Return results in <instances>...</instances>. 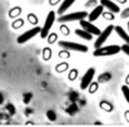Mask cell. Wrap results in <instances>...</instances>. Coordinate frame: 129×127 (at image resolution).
<instances>
[{
	"mask_svg": "<svg viewBox=\"0 0 129 127\" xmlns=\"http://www.w3.org/2000/svg\"><path fill=\"white\" fill-rule=\"evenodd\" d=\"M88 18V13L86 11H74V13H69V14H63L58 16V22L61 24L69 23V22H80L83 19Z\"/></svg>",
	"mask_w": 129,
	"mask_h": 127,
	"instance_id": "6da1fadb",
	"label": "cell"
},
{
	"mask_svg": "<svg viewBox=\"0 0 129 127\" xmlns=\"http://www.w3.org/2000/svg\"><path fill=\"white\" fill-rule=\"evenodd\" d=\"M120 52V47L119 45H107V47H100L98 49H95L93 52L94 57H109V55H114L118 54Z\"/></svg>",
	"mask_w": 129,
	"mask_h": 127,
	"instance_id": "7a4b0ae2",
	"label": "cell"
},
{
	"mask_svg": "<svg viewBox=\"0 0 129 127\" xmlns=\"http://www.w3.org/2000/svg\"><path fill=\"white\" fill-rule=\"evenodd\" d=\"M59 47H61L65 50H74V52H80V53H86L88 52V47L84 44L80 43H75V42H68V40H60L58 43Z\"/></svg>",
	"mask_w": 129,
	"mask_h": 127,
	"instance_id": "3957f363",
	"label": "cell"
},
{
	"mask_svg": "<svg viewBox=\"0 0 129 127\" xmlns=\"http://www.w3.org/2000/svg\"><path fill=\"white\" fill-rule=\"evenodd\" d=\"M55 18H56L55 16V11H49L48 13V16H46L45 23H44V27L40 30V38L46 39V37H48V34H49V32H50V29H51V27H53V24L55 22Z\"/></svg>",
	"mask_w": 129,
	"mask_h": 127,
	"instance_id": "277c9868",
	"label": "cell"
},
{
	"mask_svg": "<svg viewBox=\"0 0 129 127\" xmlns=\"http://www.w3.org/2000/svg\"><path fill=\"white\" fill-rule=\"evenodd\" d=\"M40 30H42L40 27H34V28L26 30L25 33H23L21 35H19L18 39H16V42L19 43V44H24V43H26L28 40H30L31 38H34L35 35L40 34Z\"/></svg>",
	"mask_w": 129,
	"mask_h": 127,
	"instance_id": "5b68a950",
	"label": "cell"
},
{
	"mask_svg": "<svg viewBox=\"0 0 129 127\" xmlns=\"http://www.w3.org/2000/svg\"><path fill=\"white\" fill-rule=\"evenodd\" d=\"M114 30V25H108L103 32H100V34L98 35V38H96V40L94 43V47H95V49H98V48H100V47H103V44L105 43V40L110 37V34H112V32Z\"/></svg>",
	"mask_w": 129,
	"mask_h": 127,
	"instance_id": "8992f818",
	"label": "cell"
},
{
	"mask_svg": "<svg viewBox=\"0 0 129 127\" xmlns=\"http://www.w3.org/2000/svg\"><path fill=\"white\" fill-rule=\"evenodd\" d=\"M95 77V69L94 68H89L88 71H86L85 73H84V76L82 77V81H80V88L84 91L86 89L89 84L93 82V78Z\"/></svg>",
	"mask_w": 129,
	"mask_h": 127,
	"instance_id": "52a82bcc",
	"label": "cell"
},
{
	"mask_svg": "<svg viewBox=\"0 0 129 127\" xmlns=\"http://www.w3.org/2000/svg\"><path fill=\"white\" fill-rule=\"evenodd\" d=\"M79 23H80V27H82V29H83V30H85L86 33L91 34V35H99V34H100V32H102V30H100L98 27H95L93 23L88 22V20H85V19L80 20Z\"/></svg>",
	"mask_w": 129,
	"mask_h": 127,
	"instance_id": "ba28073f",
	"label": "cell"
},
{
	"mask_svg": "<svg viewBox=\"0 0 129 127\" xmlns=\"http://www.w3.org/2000/svg\"><path fill=\"white\" fill-rule=\"evenodd\" d=\"M103 11H104V6L103 5H96L89 14H88V22H90V23H93V22H95L99 16H102V14H103Z\"/></svg>",
	"mask_w": 129,
	"mask_h": 127,
	"instance_id": "9c48e42d",
	"label": "cell"
},
{
	"mask_svg": "<svg viewBox=\"0 0 129 127\" xmlns=\"http://www.w3.org/2000/svg\"><path fill=\"white\" fill-rule=\"evenodd\" d=\"M100 5H103L105 9H108V11H112L114 14L120 13V6H118L115 3H113L112 0H100Z\"/></svg>",
	"mask_w": 129,
	"mask_h": 127,
	"instance_id": "30bf717a",
	"label": "cell"
},
{
	"mask_svg": "<svg viewBox=\"0 0 129 127\" xmlns=\"http://www.w3.org/2000/svg\"><path fill=\"white\" fill-rule=\"evenodd\" d=\"M74 3H75V0H64V1L60 4V6L58 8V15H63Z\"/></svg>",
	"mask_w": 129,
	"mask_h": 127,
	"instance_id": "8fae6325",
	"label": "cell"
},
{
	"mask_svg": "<svg viewBox=\"0 0 129 127\" xmlns=\"http://www.w3.org/2000/svg\"><path fill=\"white\" fill-rule=\"evenodd\" d=\"M114 30L117 32V34L125 42V44H128L129 45V35H128V33L120 27V25H114Z\"/></svg>",
	"mask_w": 129,
	"mask_h": 127,
	"instance_id": "7c38bea8",
	"label": "cell"
},
{
	"mask_svg": "<svg viewBox=\"0 0 129 127\" xmlns=\"http://www.w3.org/2000/svg\"><path fill=\"white\" fill-rule=\"evenodd\" d=\"M78 37H80L82 39H85V40H91L93 39V35L91 34H89V33H86L85 30H83V29H75V32H74Z\"/></svg>",
	"mask_w": 129,
	"mask_h": 127,
	"instance_id": "4fadbf2b",
	"label": "cell"
},
{
	"mask_svg": "<svg viewBox=\"0 0 129 127\" xmlns=\"http://www.w3.org/2000/svg\"><path fill=\"white\" fill-rule=\"evenodd\" d=\"M68 68H69V63L68 62H61V63L55 66V72L56 73H63V72L68 71Z\"/></svg>",
	"mask_w": 129,
	"mask_h": 127,
	"instance_id": "5bb4252c",
	"label": "cell"
},
{
	"mask_svg": "<svg viewBox=\"0 0 129 127\" xmlns=\"http://www.w3.org/2000/svg\"><path fill=\"white\" fill-rule=\"evenodd\" d=\"M42 55H43V59L44 60H50L51 57H53V50L50 47H45L42 52Z\"/></svg>",
	"mask_w": 129,
	"mask_h": 127,
	"instance_id": "9a60e30c",
	"label": "cell"
},
{
	"mask_svg": "<svg viewBox=\"0 0 129 127\" xmlns=\"http://www.w3.org/2000/svg\"><path fill=\"white\" fill-rule=\"evenodd\" d=\"M99 107H100L102 110L107 111V112H112V111H113V106H112L109 102H107V101H102V102L99 103Z\"/></svg>",
	"mask_w": 129,
	"mask_h": 127,
	"instance_id": "2e32d148",
	"label": "cell"
},
{
	"mask_svg": "<svg viewBox=\"0 0 129 127\" xmlns=\"http://www.w3.org/2000/svg\"><path fill=\"white\" fill-rule=\"evenodd\" d=\"M21 14V8L20 6H15V8H13L10 11H9V16L10 18H16V16H19Z\"/></svg>",
	"mask_w": 129,
	"mask_h": 127,
	"instance_id": "e0dca14e",
	"label": "cell"
},
{
	"mask_svg": "<svg viewBox=\"0 0 129 127\" xmlns=\"http://www.w3.org/2000/svg\"><path fill=\"white\" fill-rule=\"evenodd\" d=\"M98 88H99V83H98V82H91L86 89H88V92H89L90 94H94V93L98 91Z\"/></svg>",
	"mask_w": 129,
	"mask_h": 127,
	"instance_id": "ac0fdd59",
	"label": "cell"
},
{
	"mask_svg": "<svg viewBox=\"0 0 129 127\" xmlns=\"http://www.w3.org/2000/svg\"><path fill=\"white\" fill-rule=\"evenodd\" d=\"M28 22H29L31 25H38V22H39V19H38V16H37L35 14L30 13V14H28Z\"/></svg>",
	"mask_w": 129,
	"mask_h": 127,
	"instance_id": "d6986e66",
	"label": "cell"
},
{
	"mask_svg": "<svg viewBox=\"0 0 129 127\" xmlns=\"http://www.w3.org/2000/svg\"><path fill=\"white\" fill-rule=\"evenodd\" d=\"M78 74H79V71L77 69V68H73L70 72H69V76H68V79L69 81H75L77 79V77H78Z\"/></svg>",
	"mask_w": 129,
	"mask_h": 127,
	"instance_id": "ffe728a7",
	"label": "cell"
},
{
	"mask_svg": "<svg viewBox=\"0 0 129 127\" xmlns=\"http://www.w3.org/2000/svg\"><path fill=\"white\" fill-rule=\"evenodd\" d=\"M58 57L61 58V59H69V58H70V52L63 49V50H60V52L58 53Z\"/></svg>",
	"mask_w": 129,
	"mask_h": 127,
	"instance_id": "44dd1931",
	"label": "cell"
},
{
	"mask_svg": "<svg viewBox=\"0 0 129 127\" xmlns=\"http://www.w3.org/2000/svg\"><path fill=\"white\" fill-rule=\"evenodd\" d=\"M110 78H112V74L110 73H103V74H100V77L98 78V83L99 82H107V81H110Z\"/></svg>",
	"mask_w": 129,
	"mask_h": 127,
	"instance_id": "7402d4cb",
	"label": "cell"
},
{
	"mask_svg": "<svg viewBox=\"0 0 129 127\" xmlns=\"http://www.w3.org/2000/svg\"><path fill=\"white\" fill-rule=\"evenodd\" d=\"M46 39H48V44H54V43L58 40V35L55 33H49L48 37H46Z\"/></svg>",
	"mask_w": 129,
	"mask_h": 127,
	"instance_id": "603a6c76",
	"label": "cell"
},
{
	"mask_svg": "<svg viewBox=\"0 0 129 127\" xmlns=\"http://www.w3.org/2000/svg\"><path fill=\"white\" fill-rule=\"evenodd\" d=\"M114 15H115V14L112 13V11H103V14H102V16H103L104 19H107V20H114V19H115Z\"/></svg>",
	"mask_w": 129,
	"mask_h": 127,
	"instance_id": "cb8c5ba5",
	"label": "cell"
},
{
	"mask_svg": "<svg viewBox=\"0 0 129 127\" xmlns=\"http://www.w3.org/2000/svg\"><path fill=\"white\" fill-rule=\"evenodd\" d=\"M122 93H123V96H124L125 101L129 103V87L127 84L122 86Z\"/></svg>",
	"mask_w": 129,
	"mask_h": 127,
	"instance_id": "d4e9b609",
	"label": "cell"
},
{
	"mask_svg": "<svg viewBox=\"0 0 129 127\" xmlns=\"http://www.w3.org/2000/svg\"><path fill=\"white\" fill-rule=\"evenodd\" d=\"M60 33H61L63 35L68 37V35L70 34V29H69V27L65 25V24H61V27H60Z\"/></svg>",
	"mask_w": 129,
	"mask_h": 127,
	"instance_id": "484cf974",
	"label": "cell"
},
{
	"mask_svg": "<svg viewBox=\"0 0 129 127\" xmlns=\"http://www.w3.org/2000/svg\"><path fill=\"white\" fill-rule=\"evenodd\" d=\"M46 117H48V120H49V121L54 122V121L56 120V113H55L54 111H51V110H50V111H48V112H46Z\"/></svg>",
	"mask_w": 129,
	"mask_h": 127,
	"instance_id": "4316f807",
	"label": "cell"
},
{
	"mask_svg": "<svg viewBox=\"0 0 129 127\" xmlns=\"http://www.w3.org/2000/svg\"><path fill=\"white\" fill-rule=\"evenodd\" d=\"M24 25V20L23 19H18V20H15L14 23H13V28L14 29H19V28H21Z\"/></svg>",
	"mask_w": 129,
	"mask_h": 127,
	"instance_id": "83f0119b",
	"label": "cell"
},
{
	"mask_svg": "<svg viewBox=\"0 0 129 127\" xmlns=\"http://www.w3.org/2000/svg\"><path fill=\"white\" fill-rule=\"evenodd\" d=\"M96 5H98V1L96 0H88L85 3V8H93L94 9Z\"/></svg>",
	"mask_w": 129,
	"mask_h": 127,
	"instance_id": "f1b7e54d",
	"label": "cell"
},
{
	"mask_svg": "<svg viewBox=\"0 0 129 127\" xmlns=\"http://www.w3.org/2000/svg\"><path fill=\"white\" fill-rule=\"evenodd\" d=\"M120 18H122V19H127V18H129V6L127 9H124L123 11H120Z\"/></svg>",
	"mask_w": 129,
	"mask_h": 127,
	"instance_id": "f546056e",
	"label": "cell"
},
{
	"mask_svg": "<svg viewBox=\"0 0 129 127\" xmlns=\"http://www.w3.org/2000/svg\"><path fill=\"white\" fill-rule=\"evenodd\" d=\"M120 50H123V52H124V53H125V54L129 57V45H128V44L122 45V47H120Z\"/></svg>",
	"mask_w": 129,
	"mask_h": 127,
	"instance_id": "4dcf8cb0",
	"label": "cell"
},
{
	"mask_svg": "<svg viewBox=\"0 0 129 127\" xmlns=\"http://www.w3.org/2000/svg\"><path fill=\"white\" fill-rule=\"evenodd\" d=\"M30 99H31V93H28V94L24 96V103H25V104H28V103L30 102Z\"/></svg>",
	"mask_w": 129,
	"mask_h": 127,
	"instance_id": "1f68e13d",
	"label": "cell"
},
{
	"mask_svg": "<svg viewBox=\"0 0 129 127\" xmlns=\"http://www.w3.org/2000/svg\"><path fill=\"white\" fill-rule=\"evenodd\" d=\"M60 1H61V0H49V4H50L51 6H55V5H58Z\"/></svg>",
	"mask_w": 129,
	"mask_h": 127,
	"instance_id": "d6a6232c",
	"label": "cell"
},
{
	"mask_svg": "<svg viewBox=\"0 0 129 127\" xmlns=\"http://www.w3.org/2000/svg\"><path fill=\"white\" fill-rule=\"evenodd\" d=\"M124 116H125V118H127V121L129 122V111H127L125 113H124Z\"/></svg>",
	"mask_w": 129,
	"mask_h": 127,
	"instance_id": "836d02e7",
	"label": "cell"
},
{
	"mask_svg": "<svg viewBox=\"0 0 129 127\" xmlns=\"http://www.w3.org/2000/svg\"><path fill=\"white\" fill-rule=\"evenodd\" d=\"M125 84L129 86V73H128V76L125 77Z\"/></svg>",
	"mask_w": 129,
	"mask_h": 127,
	"instance_id": "e575fe53",
	"label": "cell"
},
{
	"mask_svg": "<svg viewBox=\"0 0 129 127\" xmlns=\"http://www.w3.org/2000/svg\"><path fill=\"white\" fill-rule=\"evenodd\" d=\"M117 1H118L119 4H125V3H127V0H117Z\"/></svg>",
	"mask_w": 129,
	"mask_h": 127,
	"instance_id": "d590c367",
	"label": "cell"
},
{
	"mask_svg": "<svg viewBox=\"0 0 129 127\" xmlns=\"http://www.w3.org/2000/svg\"><path fill=\"white\" fill-rule=\"evenodd\" d=\"M127 27H128V32H129V22H128V25H127Z\"/></svg>",
	"mask_w": 129,
	"mask_h": 127,
	"instance_id": "8d00e7d4",
	"label": "cell"
}]
</instances>
